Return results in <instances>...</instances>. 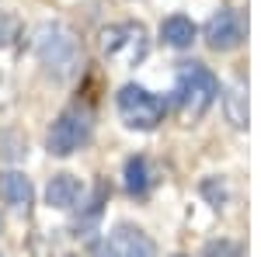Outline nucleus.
Here are the masks:
<instances>
[{
  "mask_svg": "<svg viewBox=\"0 0 261 257\" xmlns=\"http://www.w3.org/2000/svg\"><path fill=\"white\" fill-rule=\"evenodd\" d=\"M32 49L42 66L53 70L56 77H70L81 63V45L73 39V32L63 24H39L32 35Z\"/></svg>",
  "mask_w": 261,
  "mask_h": 257,
  "instance_id": "2",
  "label": "nucleus"
},
{
  "mask_svg": "<svg viewBox=\"0 0 261 257\" xmlns=\"http://www.w3.org/2000/svg\"><path fill=\"white\" fill-rule=\"evenodd\" d=\"M87 142H91V115L81 111V108L63 111L60 119L53 122L49 136H45V146H49L53 157H70Z\"/></svg>",
  "mask_w": 261,
  "mask_h": 257,
  "instance_id": "5",
  "label": "nucleus"
},
{
  "mask_svg": "<svg viewBox=\"0 0 261 257\" xmlns=\"http://www.w3.org/2000/svg\"><path fill=\"white\" fill-rule=\"evenodd\" d=\"M84 198V184L73 174H53L49 178V188H45V202L53 209H73Z\"/></svg>",
  "mask_w": 261,
  "mask_h": 257,
  "instance_id": "9",
  "label": "nucleus"
},
{
  "mask_svg": "<svg viewBox=\"0 0 261 257\" xmlns=\"http://www.w3.org/2000/svg\"><path fill=\"white\" fill-rule=\"evenodd\" d=\"M98 49L108 63L136 66V63L146 60L150 39H146V28H143L140 21H125V24H108V28H101Z\"/></svg>",
  "mask_w": 261,
  "mask_h": 257,
  "instance_id": "3",
  "label": "nucleus"
},
{
  "mask_svg": "<svg viewBox=\"0 0 261 257\" xmlns=\"http://www.w3.org/2000/svg\"><path fill=\"white\" fill-rule=\"evenodd\" d=\"M202 32H205L209 49H216V52H233L244 42V18L233 7H223V11H216L213 18L205 21Z\"/></svg>",
  "mask_w": 261,
  "mask_h": 257,
  "instance_id": "7",
  "label": "nucleus"
},
{
  "mask_svg": "<svg viewBox=\"0 0 261 257\" xmlns=\"http://www.w3.org/2000/svg\"><path fill=\"white\" fill-rule=\"evenodd\" d=\"M205 257H244V250L230 240H220V243H209L205 247Z\"/></svg>",
  "mask_w": 261,
  "mask_h": 257,
  "instance_id": "13",
  "label": "nucleus"
},
{
  "mask_svg": "<svg viewBox=\"0 0 261 257\" xmlns=\"http://www.w3.org/2000/svg\"><path fill=\"white\" fill-rule=\"evenodd\" d=\"M174 257H188V254H174Z\"/></svg>",
  "mask_w": 261,
  "mask_h": 257,
  "instance_id": "15",
  "label": "nucleus"
},
{
  "mask_svg": "<svg viewBox=\"0 0 261 257\" xmlns=\"http://www.w3.org/2000/svg\"><path fill=\"white\" fill-rule=\"evenodd\" d=\"M125 188L129 195H146L150 191V167L143 157H133L125 163Z\"/></svg>",
  "mask_w": 261,
  "mask_h": 257,
  "instance_id": "12",
  "label": "nucleus"
},
{
  "mask_svg": "<svg viewBox=\"0 0 261 257\" xmlns=\"http://www.w3.org/2000/svg\"><path fill=\"white\" fill-rule=\"evenodd\" d=\"M94 257H157V243L143 233L140 226H115L112 233H105Z\"/></svg>",
  "mask_w": 261,
  "mask_h": 257,
  "instance_id": "6",
  "label": "nucleus"
},
{
  "mask_svg": "<svg viewBox=\"0 0 261 257\" xmlns=\"http://www.w3.org/2000/svg\"><path fill=\"white\" fill-rule=\"evenodd\" d=\"M115 104H119L122 122L129 129H143V132L157 129L164 122V111H167V104L157 94H150L146 87H140V83H125L119 91V98H115Z\"/></svg>",
  "mask_w": 261,
  "mask_h": 257,
  "instance_id": "4",
  "label": "nucleus"
},
{
  "mask_svg": "<svg viewBox=\"0 0 261 257\" xmlns=\"http://www.w3.org/2000/svg\"><path fill=\"white\" fill-rule=\"evenodd\" d=\"M199 35V28H195V21L185 18V14H174V18H167L161 24V39L171 45V49H188L192 42Z\"/></svg>",
  "mask_w": 261,
  "mask_h": 257,
  "instance_id": "11",
  "label": "nucleus"
},
{
  "mask_svg": "<svg viewBox=\"0 0 261 257\" xmlns=\"http://www.w3.org/2000/svg\"><path fill=\"white\" fill-rule=\"evenodd\" d=\"M223 115L233 129H247L251 125V111H247V83L233 80L226 91H223Z\"/></svg>",
  "mask_w": 261,
  "mask_h": 257,
  "instance_id": "10",
  "label": "nucleus"
},
{
  "mask_svg": "<svg viewBox=\"0 0 261 257\" xmlns=\"http://www.w3.org/2000/svg\"><path fill=\"white\" fill-rule=\"evenodd\" d=\"M7 39H11V21L0 14V45H7Z\"/></svg>",
  "mask_w": 261,
  "mask_h": 257,
  "instance_id": "14",
  "label": "nucleus"
},
{
  "mask_svg": "<svg viewBox=\"0 0 261 257\" xmlns=\"http://www.w3.org/2000/svg\"><path fill=\"white\" fill-rule=\"evenodd\" d=\"M0 198H4L11 209L28 212L32 202H35V188H32V181L24 178L21 170H4V174H0Z\"/></svg>",
  "mask_w": 261,
  "mask_h": 257,
  "instance_id": "8",
  "label": "nucleus"
},
{
  "mask_svg": "<svg viewBox=\"0 0 261 257\" xmlns=\"http://www.w3.org/2000/svg\"><path fill=\"white\" fill-rule=\"evenodd\" d=\"M220 94V80L209 66L202 63H181L178 66V77H174V104H178V115L185 125L199 122L213 101Z\"/></svg>",
  "mask_w": 261,
  "mask_h": 257,
  "instance_id": "1",
  "label": "nucleus"
}]
</instances>
